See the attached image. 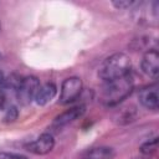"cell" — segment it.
I'll use <instances>...</instances> for the list:
<instances>
[{"mask_svg":"<svg viewBox=\"0 0 159 159\" xmlns=\"http://www.w3.org/2000/svg\"><path fill=\"white\" fill-rule=\"evenodd\" d=\"M132 61L123 52H117L108 56L98 67L97 76L103 82L122 78L130 73Z\"/></svg>","mask_w":159,"mask_h":159,"instance_id":"obj_1","label":"cell"},{"mask_svg":"<svg viewBox=\"0 0 159 159\" xmlns=\"http://www.w3.org/2000/svg\"><path fill=\"white\" fill-rule=\"evenodd\" d=\"M133 86H134V82L130 73L122 78L104 82L99 94L102 103H104L106 106L118 104L120 101H123L130 94Z\"/></svg>","mask_w":159,"mask_h":159,"instance_id":"obj_2","label":"cell"},{"mask_svg":"<svg viewBox=\"0 0 159 159\" xmlns=\"http://www.w3.org/2000/svg\"><path fill=\"white\" fill-rule=\"evenodd\" d=\"M40 80L35 76H27L21 78L17 88L15 89L16 92V98L22 106L30 104L36 96V92L40 87Z\"/></svg>","mask_w":159,"mask_h":159,"instance_id":"obj_3","label":"cell"},{"mask_svg":"<svg viewBox=\"0 0 159 159\" xmlns=\"http://www.w3.org/2000/svg\"><path fill=\"white\" fill-rule=\"evenodd\" d=\"M83 88L82 80L80 77H68L66 78L61 84L60 91V103L68 104L73 101H76Z\"/></svg>","mask_w":159,"mask_h":159,"instance_id":"obj_4","label":"cell"},{"mask_svg":"<svg viewBox=\"0 0 159 159\" xmlns=\"http://www.w3.org/2000/svg\"><path fill=\"white\" fill-rule=\"evenodd\" d=\"M55 147V139L51 133H42L35 140L26 144V149L36 155H45L50 153Z\"/></svg>","mask_w":159,"mask_h":159,"instance_id":"obj_5","label":"cell"},{"mask_svg":"<svg viewBox=\"0 0 159 159\" xmlns=\"http://www.w3.org/2000/svg\"><path fill=\"white\" fill-rule=\"evenodd\" d=\"M84 111H86V107L82 106V104H81V106L71 107L70 109H67V111L62 112L61 114H58V116L53 119L51 127H52L53 129H57V130H58V129H62L63 127H66V125L73 123L76 119L81 118V117L83 116Z\"/></svg>","mask_w":159,"mask_h":159,"instance_id":"obj_6","label":"cell"},{"mask_svg":"<svg viewBox=\"0 0 159 159\" xmlns=\"http://www.w3.org/2000/svg\"><path fill=\"white\" fill-rule=\"evenodd\" d=\"M140 68L143 73H145L148 77L157 78L159 75V53L155 50H149L144 53L142 62H140Z\"/></svg>","mask_w":159,"mask_h":159,"instance_id":"obj_7","label":"cell"},{"mask_svg":"<svg viewBox=\"0 0 159 159\" xmlns=\"http://www.w3.org/2000/svg\"><path fill=\"white\" fill-rule=\"evenodd\" d=\"M138 99L143 107L147 109L157 111L159 106V93H158V84H150L148 87H144L138 93Z\"/></svg>","mask_w":159,"mask_h":159,"instance_id":"obj_8","label":"cell"},{"mask_svg":"<svg viewBox=\"0 0 159 159\" xmlns=\"http://www.w3.org/2000/svg\"><path fill=\"white\" fill-rule=\"evenodd\" d=\"M56 93H57L56 84L52 83V82H46L43 84H40L34 101L39 106H45V104H47L48 102H51L55 98Z\"/></svg>","mask_w":159,"mask_h":159,"instance_id":"obj_9","label":"cell"},{"mask_svg":"<svg viewBox=\"0 0 159 159\" xmlns=\"http://www.w3.org/2000/svg\"><path fill=\"white\" fill-rule=\"evenodd\" d=\"M114 150L109 147H98L88 150L80 159H113Z\"/></svg>","mask_w":159,"mask_h":159,"instance_id":"obj_10","label":"cell"},{"mask_svg":"<svg viewBox=\"0 0 159 159\" xmlns=\"http://www.w3.org/2000/svg\"><path fill=\"white\" fill-rule=\"evenodd\" d=\"M137 117V112L134 108H122L118 113H117V122L119 124H127V123H130L135 119Z\"/></svg>","mask_w":159,"mask_h":159,"instance_id":"obj_11","label":"cell"},{"mask_svg":"<svg viewBox=\"0 0 159 159\" xmlns=\"http://www.w3.org/2000/svg\"><path fill=\"white\" fill-rule=\"evenodd\" d=\"M157 148H158V139L157 138H153V139H150V140H148V142H145V143L142 144L140 152L143 154H145V155H149V154L154 153L157 150Z\"/></svg>","mask_w":159,"mask_h":159,"instance_id":"obj_12","label":"cell"},{"mask_svg":"<svg viewBox=\"0 0 159 159\" xmlns=\"http://www.w3.org/2000/svg\"><path fill=\"white\" fill-rule=\"evenodd\" d=\"M137 2L132 1V0H114L112 1V5L117 9V10H127L129 7H132L133 5H135Z\"/></svg>","mask_w":159,"mask_h":159,"instance_id":"obj_13","label":"cell"},{"mask_svg":"<svg viewBox=\"0 0 159 159\" xmlns=\"http://www.w3.org/2000/svg\"><path fill=\"white\" fill-rule=\"evenodd\" d=\"M4 113H5L4 114V120H6V122H12V120H15L17 118V109L14 106L6 107V109L4 111Z\"/></svg>","mask_w":159,"mask_h":159,"instance_id":"obj_14","label":"cell"},{"mask_svg":"<svg viewBox=\"0 0 159 159\" xmlns=\"http://www.w3.org/2000/svg\"><path fill=\"white\" fill-rule=\"evenodd\" d=\"M0 159H27L25 155L16 154V153H9V152H0Z\"/></svg>","mask_w":159,"mask_h":159,"instance_id":"obj_15","label":"cell"},{"mask_svg":"<svg viewBox=\"0 0 159 159\" xmlns=\"http://www.w3.org/2000/svg\"><path fill=\"white\" fill-rule=\"evenodd\" d=\"M6 109V97H5V93L0 89V113L4 112Z\"/></svg>","mask_w":159,"mask_h":159,"instance_id":"obj_16","label":"cell"},{"mask_svg":"<svg viewBox=\"0 0 159 159\" xmlns=\"http://www.w3.org/2000/svg\"><path fill=\"white\" fill-rule=\"evenodd\" d=\"M0 58H1V55H0Z\"/></svg>","mask_w":159,"mask_h":159,"instance_id":"obj_17","label":"cell"}]
</instances>
